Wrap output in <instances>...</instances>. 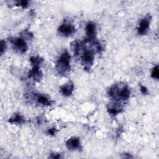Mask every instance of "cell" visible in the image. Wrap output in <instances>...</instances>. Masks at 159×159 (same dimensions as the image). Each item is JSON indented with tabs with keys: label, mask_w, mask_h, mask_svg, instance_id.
<instances>
[{
	"label": "cell",
	"mask_w": 159,
	"mask_h": 159,
	"mask_svg": "<svg viewBox=\"0 0 159 159\" xmlns=\"http://www.w3.org/2000/svg\"><path fill=\"white\" fill-rule=\"evenodd\" d=\"M72 48L74 54L80 56L82 65L84 70H89L94 61V50L91 48H86L84 42L74 41L72 44Z\"/></svg>",
	"instance_id": "1"
},
{
	"label": "cell",
	"mask_w": 159,
	"mask_h": 159,
	"mask_svg": "<svg viewBox=\"0 0 159 159\" xmlns=\"http://www.w3.org/2000/svg\"><path fill=\"white\" fill-rule=\"evenodd\" d=\"M130 89L127 84L124 83H119L110 87L107 94L112 100L120 102L128 100L130 98Z\"/></svg>",
	"instance_id": "2"
},
{
	"label": "cell",
	"mask_w": 159,
	"mask_h": 159,
	"mask_svg": "<svg viewBox=\"0 0 159 159\" xmlns=\"http://www.w3.org/2000/svg\"><path fill=\"white\" fill-rule=\"evenodd\" d=\"M70 55L66 50L63 51L59 56L55 69L58 74L62 76H66L70 72L71 66H70Z\"/></svg>",
	"instance_id": "3"
},
{
	"label": "cell",
	"mask_w": 159,
	"mask_h": 159,
	"mask_svg": "<svg viewBox=\"0 0 159 159\" xmlns=\"http://www.w3.org/2000/svg\"><path fill=\"white\" fill-rule=\"evenodd\" d=\"M11 42L12 43L14 49L16 52L20 53H24L27 50L28 46L24 38L23 37L11 38Z\"/></svg>",
	"instance_id": "4"
},
{
	"label": "cell",
	"mask_w": 159,
	"mask_h": 159,
	"mask_svg": "<svg viewBox=\"0 0 159 159\" xmlns=\"http://www.w3.org/2000/svg\"><path fill=\"white\" fill-rule=\"evenodd\" d=\"M76 31V29L74 25L69 22H63L58 29V32L60 34L65 37H69Z\"/></svg>",
	"instance_id": "5"
},
{
	"label": "cell",
	"mask_w": 159,
	"mask_h": 159,
	"mask_svg": "<svg viewBox=\"0 0 159 159\" xmlns=\"http://www.w3.org/2000/svg\"><path fill=\"white\" fill-rule=\"evenodd\" d=\"M152 20V17L150 14L145 15L140 21L139 27L137 28V33L140 35H145L148 30L150 27V24Z\"/></svg>",
	"instance_id": "6"
},
{
	"label": "cell",
	"mask_w": 159,
	"mask_h": 159,
	"mask_svg": "<svg viewBox=\"0 0 159 159\" xmlns=\"http://www.w3.org/2000/svg\"><path fill=\"white\" fill-rule=\"evenodd\" d=\"M65 145L66 148L70 150L81 151L82 150V146L80 138L77 137H72L68 139L65 143Z\"/></svg>",
	"instance_id": "7"
},
{
	"label": "cell",
	"mask_w": 159,
	"mask_h": 159,
	"mask_svg": "<svg viewBox=\"0 0 159 159\" xmlns=\"http://www.w3.org/2000/svg\"><path fill=\"white\" fill-rule=\"evenodd\" d=\"M86 34L87 35L86 39L88 40H94L96 35V25L93 22H88L85 27Z\"/></svg>",
	"instance_id": "8"
},
{
	"label": "cell",
	"mask_w": 159,
	"mask_h": 159,
	"mask_svg": "<svg viewBox=\"0 0 159 159\" xmlns=\"http://www.w3.org/2000/svg\"><path fill=\"white\" fill-rule=\"evenodd\" d=\"M35 94L34 99H35L36 102L39 104H40L43 106H48L52 104V101L48 96L43 94Z\"/></svg>",
	"instance_id": "9"
},
{
	"label": "cell",
	"mask_w": 159,
	"mask_h": 159,
	"mask_svg": "<svg viewBox=\"0 0 159 159\" xmlns=\"http://www.w3.org/2000/svg\"><path fill=\"white\" fill-rule=\"evenodd\" d=\"M43 76V73L40 70L39 66H33L32 68L29 71L28 76L29 78L33 79L35 81H39Z\"/></svg>",
	"instance_id": "10"
},
{
	"label": "cell",
	"mask_w": 159,
	"mask_h": 159,
	"mask_svg": "<svg viewBox=\"0 0 159 159\" xmlns=\"http://www.w3.org/2000/svg\"><path fill=\"white\" fill-rule=\"evenodd\" d=\"M60 91L61 94L68 97L72 94L74 91V84L71 81H69L60 87Z\"/></svg>",
	"instance_id": "11"
},
{
	"label": "cell",
	"mask_w": 159,
	"mask_h": 159,
	"mask_svg": "<svg viewBox=\"0 0 159 159\" xmlns=\"http://www.w3.org/2000/svg\"><path fill=\"white\" fill-rule=\"evenodd\" d=\"M122 111V107L118 102H115L112 104H110L107 106L108 113L112 116H116L117 114L120 113Z\"/></svg>",
	"instance_id": "12"
},
{
	"label": "cell",
	"mask_w": 159,
	"mask_h": 159,
	"mask_svg": "<svg viewBox=\"0 0 159 159\" xmlns=\"http://www.w3.org/2000/svg\"><path fill=\"white\" fill-rule=\"evenodd\" d=\"M8 122L11 124H22L25 122V118L19 113L14 114L11 118H9Z\"/></svg>",
	"instance_id": "13"
},
{
	"label": "cell",
	"mask_w": 159,
	"mask_h": 159,
	"mask_svg": "<svg viewBox=\"0 0 159 159\" xmlns=\"http://www.w3.org/2000/svg\"><path fill=\"white\" fill-rule=\"evenodd\" d=\"M30 61L32 66H39L43 61V58L39 56H32L30 58Z\"/></svg>",
	"instance_id": "14"
},
{
	"label": "cell",
	"mask_w": 159,
	"mask_h": 159,
	"mask_svg": "<svg viewBox=\"0 0 159 159\" xmlns=\"http://www.w3.org/2000/svg\"><path fill=\"white\" fill-rule=\"evenodd\" d=\"M151 76L152 78L156 79V80H158L159 78V70H158V65H155L152 70V73H151Z\"/></svg>",
	"instance_id": "15"
},
{
	"label": "cell",
	"mask_w": 159,
	"mask_h": 159,
	"mask_svg": "<svg viewBox=\"0 0 159 159\" xmlns=\"http://www.w3.org/2000/svg\"><path fill=\"white\" fill-rule=\"evenodd\" d=\"M29 2L28 1H27V0L18 1L17 4H16V6H20L22 8H26L29 6Z\"/></svg>",
	"instance_id": "16"
},
{
	"label": "cell",
	"mask_w": 159,
	"mask_h": 159,
	"mask_svg": "<svg viewBox=\"0 0 159 159\" xmlns=\"http://www.w3.org/2000/svg\"><path fill=\"white\" fill-rule=\"evenodd\" d=\"M6 50V43L4 40H1L0 42V53L1 55H2Z\"/></svg>",
	"instance_id": "17"
},
{
	"label": "cell",
	"mask_w": 159,
	"mask_h": 159,
	"mask_svg": "<svg viewBox=\"0 0 159 159\" xmlns=\"http://www.w3.org/2000/svg\"><path fill=\"white\" fill-rule=\"evenodd\" d=\"M140 92L143 94H144V95H147V94H148V89H147V88L145 87V86H143V85H141L140 86Z\"/></svg>",
	"instance_id": "18"
},
{
	"label": "cell",
	"mask_w": 159,
	"mask_h": 159,
	"mask_svg": "<svg viewBox=\"0 0 159 159\" xmlns=\"http://www.w3.org/2000/svg\"><path fill=\"white\" fill-rule=\"evenodd\" d=\"M49 158H61L60 154L59 153H51L50 155H49Z\"/></svg>",
	"instance_id": "19"
},
{
	"label": "cell",
	"mask_w": 159,
	"mask_h": 159,
	"mask_svg": "<svg viewBox=\"0 0 159 159\" xmlns=\"http://www.w3.org/2000/svg\"><path fill=\"white\" fill-rule=\"evenodd\" d=\"M57 132V129L55 128H51V129H49L48 130H47V134L48 135H53L55 134Z\"/></svg>",
	"instance_id": "20"
}]
</instances>
